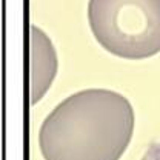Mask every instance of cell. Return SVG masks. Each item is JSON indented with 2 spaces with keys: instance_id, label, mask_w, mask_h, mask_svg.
Returning <instances> with one entry per match:
<instances>
[{
  "instance_id": "cell-3",
  "label": "cell",
  "mask_w": 160,
  "mask_h": 160,
  "mask_svg": "<svg viewBox=\"0 0 160 160\" xmlns=\"http://www.w3.org/2000/svg\"><path fill=\"white\" fill-rule=\"evenodd\" d=\"M142 160H160V143H152L149 145L146 154Z\"/></svg>"
},
{
  "instance_id": "cell-1",
  "label": "cell",
  "mask_w": 160,
  "mask_h": 160,
  "mask_svg": "<svg viewBox=\"0 0 160 160\" xmlns=\"http://www.w3.org/2000/svg\"><path fill=\"white\" fill-rule=\"evenodd\" d=\"M134 131L129 100L109 89H83L57 105L39 131L45 160H119Z\"/></svg>"
},
{
  "instance_id": "cell-2",
  "label": "cell",
  "mask_w": 160,
  "mask_h": 160,
  "mask_svg": "<svg viewBox=\"0 0 160 160\" xmlns=\"http://www.w3.org/2000/svg\"><path fill=\"white\" fill-rule=\"evenodd\" d=\"M88 20L100 46L117 57L160 52V0H89Z\"/></svg>"
}]
</instances>
